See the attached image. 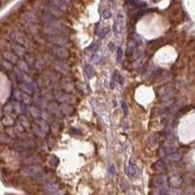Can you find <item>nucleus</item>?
I'll return each instance as SVG.
<instances>
[{"mask_svg": "<svg viewBox=\"0 0 195 195\" xmlns=\"http://www.w3.org/2000/svg\"><path fill=\"white\" fill-rule=\"evenodd\" d=\"M40 21H41V23L44 25V26L55 27V28H57V30H59L61 31L63 30V26L59 23V21H58L55 17H53L52 15H50V14H48L46 12L43 13L41 15Z\"/></svg>", "mask_w": 195, "mask_h": 195, "instance_id": "nucleus-1", "label": "nucleus"}, {"mask_svg": "<svg viewBox=\"0 0 195 195\" xmlns=\"http://www.w3.org/2000/svg\"><path fill=\"white\" fill-rule=\"evenodd\" d=\"M23 174L27 177L37 179L43 175V169L39 165H30L23 170Z\"/></svg>", "mask_w": 195, "mask_h": 195, "instance_id": "nucleus-2", "label": "nucleus"}, {"mask_svg": "<svg viewBox=\"0 0 195 195\" xmlns=\"http://www.w3.org/2000/svg\"><path fill=\"white\" fill-rule=\"evenodd\" d=\"M55 100L57 102H60L61 104H74L76 99L71 95V94L68 93H63V92H59L56 93L55 95Z\"/></svg>", "mask_w": 195, "mask_h": 195, "instance_id": "nucleus-3", "label": "nucleus"}, {"mask_svg": "<svg viewBox=\"0 0 195 195\" xmlns=\"http://www.w3.org/2000/svg\"><path fill=\"white\" fill-rule=\"evenodd\" d=\"M124 30V16L121 12H119L115 19L114 25H113V30L116 35H119L123 32Z\"/></svg>", "mask_w": 195, "mask_h": 195, "instance_id": "nucleus-4", "label": "nucleus"}, {"mask_svg": "<svg viewBox=\"0 0 195 195\" xmlns=\"http://www.w3.org/2000/svg\"><path fill=\"white\" fill-rule=\"evenodd\" d=\"M43 8H44L46 13L50 14V15H52L55 18H60V17L63 16V11H61L59 8H58V7L53 2L45 3L44 6H43Z\"/></svg>", "mask_w": 195, "mask_h": 195, "instance_id": "nucleus-5", "label": "nucleus"}, {"mask_svg": "<svg viewBox=\"0 0 195 195\" xmlns=\"http://www.w3.org/2000/svg\"><path fill=\"white\" fill-rule=\"evenodd\" d=\"M47 41L52 43L53 45L57 47H63L66 48L68 45V41L66 37H63L61 35H57V36H48Z\"/></svg>", "mask_w": 195, "mask_h": 195, "instance_id": "nucleus-6", "label": "nucleus"}, {"mask_svg": "<svg viewBox=\"0 0 195 195\" xmlns=\"http://www.w3.org/2000/svg\"><path fill=\"white\" fill-rule=\"evenodd\" d=\"M52 53L61 60L67 59V58L69 57V55H70L68 50L67 48H63V47H53L52 48Z\"/></svg>", "mask_w": 195, "mask_h": 195, "instance_id": "nucleus-7", "label": "nucleus"}, {"mask_svg": "<svg viewBox=\"0 0 195 195\" xmlns=\"http://www.w3.org/2000/svg\"><path fill=\"white\" fill-rule=\"evenodd\" d=\"M54 68H55V70H57L58 72H60V73H62V74H67L70 70V67L68 64L66 62H63V61L55 62Z\"/></svg>", "mask_w": 195, "mask_h": 195, "instance_id": "nucleus-8", "label": "nucleus"}, {"mask_svg": "<svg viewBox=\"0 0 195 195\" xmlns=\"http://www.w3.org/2000/svg\"><path fill=\"white\" fill-rule=\"evenodd\" d=\"M126 173L130 178H133V179L138 178L140 176V171H139L138 168H137V166L135 165V163L132 162V160L130 161V163L128 165V167L126 169Z\"/></svg>", "mask_w": 195, "mask_h": 195, "instance_id": "nucleus-9", "label": "nucleus"}, {"mask_svg": "<svg viewBox=\"0 0 195 195\" xmlns=\"http://www.w3.org/2000/svg\"><path fill=\"white\" fill-rule=\"evenodd\" d=\"M47 111L51 114H54V115H61L62 114L60 104L57 102H50L47 106Z\"/></svg>", "mask_w": 195, "mask_h": 195, "instance_id": "nucleus-10", "label": "nucleus"}, {"mask_svg": "<svg viewBox=\"0 0 195 195\" xmlns=\"http://www.w3.org/2000/svg\"><path fill=\"white\" fill-rule=\"evenodd\" d=\"M43 190H44L48 195H51L53 193H55L56 191L60 190V185L55 183H46L43 186Z\"/></svg>", "mask_w": 195, "mask_h": 195, "instance_id": "nucleus-11", "label": "nucleus"}, {"mask_svg": "<svg viewBox=\"0 0 195 195\" xmlns=\"http://www.w3.org/2000/svg\"><path fill=\"white\" fill-rule=\"evenodd\" d=\"M23 19L28 25H34L36 21H37V17H36V15L33 12H30V11H27V12L24 13Z\"/></svg>", "mask_w": 195, "mask_h": 195, "instance_id": "nucleus-12", "label": "nucleus"}, {"mask_svg": "<svg viewBox=\"0 0 195 195\" xmlns=\"http://www.w3.org/2000/svg\"><path fill=\"white\" fill-rule=\"evenodd\" d=\"M41 31L44 33V34H47L48 36H57V35H61V30H57L55 27H51V26H43Z\"/></svg>", "mask_w": 195, "mask_h": 195, "instance_id": "nucleus-13", "label": "nucleus"}, {"mask_svg": "<svg viewBox=\"0 0 195 195\" xmlns=\"http://www.w3.org/2000/svg\"><path fill=\"white\" fill-rule=\"evenodd\" d=\"M12 50H13V53L15 54L17 57H20V58H23V57H26V51H25V48L24 46H21L20 44H13L12 45Z\"/></svg>", "mask_w": 195, "mask_h": 195, "instance_id": "nucleus-14", "label": "nucleus"}, {"mask_svg": "<svg viewBox=\"0 0 195 195\" xmlns=\"http://www.w3.org/2000/svg\"><path fill=\"white\" fill-rule=\"evenodd\" d=\"M11 38L15 41L17 44H20L21 46L25 45V37L23 36V34H21V32L19 31H12L11 33Z\"/></svg>", "mask_w": 195, "mask_h": 195, "instance_id": "nucleus-15", "label": "nucleus"}, {"mask_svg": "<svg viewBox=\"0 0 195 195\" xmlns=\"http://www.w3.org/2000/svg\"><path fill=\"white\" fill-rule=\"evenodd\" d=\"M3 60L9 62L11 63H18V62H19L18 57L13 52H8V51L3 52Z\"/></svg>", "mask_w": 195, "mask_h": 195, "instance_id": "nucleus-16", "label": "nucleus"}, {"mask_svg": "<svg viewBox=\"0 0 195 195\" xmlns=\"http://www.w3.org/2000/svg\"><path fill=\"white\" fill-rule=\"evenodd\" d=\"M12 105H13V109L15 111L17 114H21L24 111H25V108H26V104H24L23 103L21 102H18V100H14L13 103H11Z\"/></svg>", "mask_w": 195, "mask_h": 195, "instance_id": "nucleus-17", "label": "nucleus"}, {"mask_svg": "<svg viewBox=\"0 0 195 195\" xmlns=\"http://www.w3.org/2000/svg\"><path fill=\"white\" fill-rule=\"evenodd\" d=\"M30 113L31 114V116L36 119V120H39L42 118V111L41 109H39V107L37 106H30Z\"/></svg>", "mask_w": 195, "mask_h": 195, "instance_id": "nucleus-18", "label": "nucleus"}, {"mask_svg": "<svg viewBox=\"0 0 195 195\" xmlns=\"http://www.w3.org/2000/svg\"><path fill=\"white\" fill-rule=\"evenodd\" d=\"M167 184V177L166 176H158L154 179V185L157 187V188H160L161 186Z\"/></svg>", "mask_w": 195, "mask_h": 195, "instance_id": "nucleus-19", "label": "nucleus"}, {"mask_svg": "<svg viewBox=\"0 0 195 195\" xmlns=\"http://www.w3.org/2000/svg\"><path fill=\"white\" fill-rule=\"evenodd\" d=\"M21 89L23 92L26 93L27 95H32L34 93V89H35V84H26V83H23L21 86Z\"/></svg>", "mask_w": 195, "mask_h": 195, "instance_id": "nucleus-20", "label": "nucleus"}, {"mask_svg": "<svg viewBox=\"0 0 195 195\" xmlns=\"http://www.w3.org/2000/svg\"><path fill=\"white\" fill-rule=\"evenodd\" d=\"M175 148L173 147H161L158 150V155L163 157V156H170L171 154L175 153Z\"/></svg>", "mask_w": 195, "mask_h": 195, "instance_id": "nucleus-21", "label": "nucleus"}, {"mask_svg": "<svg viewBox=\"0 0 195 195\" xmlns=\"http://www.w3.org/2000/svg\"><path fill=\"white\" fill-rule=\"evenodd\" d=\"M60 108H61L62 114H64V115H70L74 111L73 107H72L70 104H61Z\"/></svg>", "mask_w": 195, "mask_h": 195, "instance_id": "nucleus-22", "label": "nucleus"}, {"mask_svg": "<svg viewBox=\"0 0 195 195\" xmlns=\"http://www.w3.org/2000/svg\"><path fill=\"white\" fill-rule=\"evenodd\" d=\"M84 74L88 79L93 78V76L95 75V69H94V67L91 66V64L88 63L84 67Z\"/></svg>", "mask_w": 195, "mask_h": 195, "instance_id": "nucleus-23", "label": "nucleus"}, {"mask_svg": "<svg viewBox=\"0 0 195 195\" xmlns=\"http://www.w3.org/2000/svg\"><path fill=\"white\" fill-rule=\"evenodd\" d=\"M32 132L37 137H39V138H45L46 135H47L36 123L32 125Z\"/></svg>", "mask_w": 195, "mask_h": 195, "instance_id": "nucleus-24", "label": "nucleus"}, {"mask_svg": "<svg viewBox=\"0 0 195 195\" xmlns=\"http://www.w3.org/2000/svg\"><path fill=\"white\" fill-rule=\"evenodd\" d=\"M17 67L21 70L23 71L24 73H27L28 72V63L26 62V60H19L18 63H17Z\"/></svg>", "mask_w": 195, "mask_h": 195, "instance_id": "nucleus-25", "label": "nucleus"}, {"mask_svg": "<svg viewBox=\"0 0 195 195\" xmlns=\"http://www.w3.org/2000/svg\"><path fill=\"white\" fill-rule=\"evenodd\" d=\"M36 124H37L46 134L49 133V131H50V126H49L48 122H46L45 120H43V119H39V120H36Z\"/></svg>", "mask_w": 195, "mask_h": 195, "instance_id": "nucleus-26", "label": "nucleus"}, {"mask_svg": "<svg viewBox=\"0 0 195 195\" xmlns=\"http://www.w3.org/2000/svg\"><path fill=\"white\" fill-rule=\"evenodd\" d=\"M153 169L158 171V172H163L166 169V162L164 160H158L154 165H153Z\"/></svg>", "mask_w": 195, "mask_h": 195, "instance_id": "nucleus-27", "label": "nucleus"}, {"mask_svg": "<svg viewBox=\"0 0 195 195\" xmlns=\"http://www.w3.org/2000/svg\"><path fill=\"white\" fill-rule=\"evenodd\" d=\"M53 3L59 8L61 11L64 12L67 10V2L63 1V0H55V1H53Z\"/></svg>", "mask_w": 195, "mask_h": 195, "instance_id": "nucleus-28", "label": "nucleus"}, {"mask_svg": "<svg viewBox=\"0 0 195 195\" xmlns=\"http://www.w3.org/2000/svg\"><path fill=\"white\" fill-rule=\"evenodd\" d=\"M14 122H15V119L12 118L11 116H9V115H5V116L2 118V124L5 125L7 128L10 127L11 125H13Z\"/></svg>", "mask_w": 195, "mask_h": 195, "instance_id": "nucleus-29", "label": "nucleus"}, {"mask_svg": "<svg viewBox=\"0 0 195 195\" xmlns=\"http://www.w3.org/2000/svg\"><path fill=\"white\" fill-rule=\"evenodd\" d=\"M13 111H14V109H13V105L11 103L5 104V106L3 107V113L5 115H9V116H11V115L13 114Z\"/></svg>", "mask_w": 195, "mask_h": 195, "instance_id": "nucleus-30", "label": "nucleus"}, {"mask_svg": "<svg viewBox=\"0 0 195 195\" xmlns=\"http://www.w3.org/2000/svg\"><path fill=\"white\" fill-rule=\"evenodd\" d=\"M170 183H171L172 186H174V187H178V186H179V184H180V183H182V179H180V178H179V177L175 176V177L171 178V179H170Z\"/></svg>", "mask_w": 195, "mask_h": 195, "instance_id": "nucleus-31", "label": "nucleus"}, {"mask_svg": "<svg viewBox=\"0 0 195 195\" xmlns=\"http://www.w3.org/2000/svg\"><path fill=\"white\" fill-rule=\"evenodd\" d=\"M31 102V98L30 95H27L26 93L23 92V95H21V103H23L24 104L27 105V104H30Z\"/></svg>", "mask_w": 195, "mask_h": 195, "instance_id": "nucleus-32", "label": "nucleus"}, {"mask_svg": "<svg viewBox=\"0 0 195 195\" xmlns=\"http://www.w3.org/2000/svg\"><path fill=\"white\" fill-rule=\"evenodd\" d=\"M117 50V54H116V62L118 63H122V60H123V50L120 46H117L116 48Z\"/></svg>", "mask_w": 195, "mask_h": 195, "instance_id": "nucleus-33", "label": "nucleus"}, {"mask_svg": "<svg viewBox=\"0 0 195 195\" xmlns=\"http://www.w3.org/2000/svg\"><path fill=\"white\" fill-rule=\"evenodd\" d=\"M159 189V195H170V188L168 186V183L161 186Z\"/></svg>", "mask_w": 195, "mask_h": 195, "instance_id": "nucleus-34", "label": "nucleus"}, {"mask_svg": "<svg viewBox=\"0 0 195 195\" xmlns=\"http://www.w3.org/2000/svg\"><path fill=\"white\" fill-rule=\"evenodd\" d=\"M19 122L20 123L23 125L25 128H28L30 126V121H28L27 119H26V116H24V115H21V116L20 117V119H19Z\"/></svg>", "mask_w": 195, "mask_h": 195, "instance_id": "nucleus-35", "label": "nucleus"}, {"mask_svg": "<svg viewBox=\"0 0 195 195\" xmlns=\"http://www.w3.org/2000/svg\"><path fill=\"white\" fill-rule=\"evenodd\" d=\"M109 32V28H108L107 26H104L100 30V33H99V36L100 38H104L105 36L107 35V33Z\"/></svg>", "mask_w": 195, "mask_h": 195, "instance_id": "nucleus-36", "label": "nucleus"}, {"mask_svg": "<svg viewBox=\"0 0 195 195\" xmlns=\"http://www.w3.org/2000/svg\"><path fill=\"white\" fill-rule=\"evenodd\" d=\"M59 162H60L59 158L54 155V156L51 157V159H50V161H49V164H50V166H51V167L56 168L57 166H58V164H59Z\"/></svg>", "mask_w": 195, "mask_h": 195, "instance_id": "nucleus-37", "label": "nucleus"}, {"mask_svg": "<svg viewBox=\"0 0 195 195\" xmlns=\"http://www.w3.org/2000/svg\"><path fill=\"white\" fill-rule=\"evenodd\" d=\"M42 119L43 120H45L46 122H52L53 121V118L51 116V113H49L48 111H42Z\"/></svg>", "mask_w": 195, "mask_h": 195, "instance_id": "nucleus-38", "label": "nucleus"}, {"mask_svg": "<svg viewBox=\"0 0 195 195\" xmlns=\"http://www.w3.org/2000/svg\"><path fill=\"white\" fill-rule=\"evenodd\" d=\"M1 66L4 69L6 70H12L13 69V63L7 62L5 60H2V63H1Z\"/></svg>", "mask_w": 195, "mask_h": 195, "instance_id": "nucleus-39", "label": "nucleus"}, {"mask_svg": "<svg viewBox=\"0 0 195 195\" xmlns=\"http://www.w3.org/2000/svg\"><path fill=\"white\" fill-rule=\"evenodd\" d=\"M98 49H99V44H98V43H92V44L90 46H88V48L86 49V51L91 52V53H95Z\"/></svg>", "mask_w": 195, "mask_h": 195, "instance_id": "nucleus-40", "label": "nucleus"}, {"mask_svg": "<svg viewBox=\"0 0 195 195\" xmlns=\"http://www.w3.org/2000/svg\"><path fill=\"white\" fill-rule=\"evenodd\" d=\"M116 175V169H115L114 164H110L109 167H108V176L110 178H113Z\"/></svg>", "mask_w": 195, "mask_h": 195, "instance_id": "nucleus-41", "label": "nucleus"}, {"mask_svg": "<svg viewBox=\"0 0 195 195\" xmlns=\"http://www.w3.org/2000/svg\"><path fill=\"white\" fill-rule=\"evenodd\" d=\"M26 163H27V164H36V163H38L39 162V159L38 158H35V156H30L28 158H26V159H25L24 160Z\"/></svg>", "mask_w": 195, "mask_h": 195, "instance_id": "nucleus-42", "label": "nucleus"}, {"mask_svg": "<svg viewBox=\"0 0 195 195\" xmlns=\"http://www.w3.org/2000/svg\"><path fill=\"white\" fill-rule=\"evenodd\" d=\"M14 129H15V131H16V134H19V133H23L24 132V130H25V127L21 125L20 122H16V124H15V127H14Z\"/></svg>", "mask_w": 195, "mask_h": 195, "instance_id": "nucleus-43", "label": "nucleus"}, {"mask_svg": "<svg viewBox=\"0 0 195 195\" xmlns=\"http://www.w3.org/2000/svg\"><path fill=\"white\" fill-rule=\"evenodd\" d=\"M14 132H16L15 131V129H13V128H10V127H8L6 129V135L8 136V137H10V138H15L16 137V133H14Z\"/></svg>", "mask_w": 195, "mask_h": 195, "instance_id": "nucleus-44", "label": "nucleus"}, {"mask_svg": "<svg viewBox=\"0 0 195 195\" xmlns=\"http://www.w3.org/2000/svg\"><path fill=\"white\" fill-rule=\"evenodd\" d=\"M21 80L24 81V83H26V84H34L33 83V80H32V78L30 76H28L26 73L24 74L23 78H21Z\"/></svg>", "mask_w": 195, "mask_h": 195, "instance_id": "nucleus-45", "label": "nucleus"}, {"mask_svg": "<svg viewBox=\"0 0 195 195\" xmlns=\"http://www.w3.org/2000/svg\"><path fill=\"white\" fill-rule=\"evenodd\" d=\"M182 154H179V153H177V152H175V153H173V154H171L170 155V159L172 160V161H179L180 159H182Z\"/></svg>", "mask_w": 195, "mask_h": 195, "instance_id": "nucleus-46", "label": "nucleus"}, {"mask_svg": "<svg viewBox=\"0 0 195 195\" xmlns=\"http://www.w3.org/2000/svg\"><path fill=\"white\" fill-rule=\"evenodd\" d=\"M1 142H3V143H6V144H10L13 141H12V138H10V137H8V136H2L1 137Z\"/></svg>", "mask_w": 195, "mask_h": 195, "instance_id": "nucleus-47", "label": "nucleus"}, {"mask_svg": "<svg viewBox=\"0 0 195 195\" xmlns=\"http://www.w3.org/2000/svg\"><path fill=\"white\" fill-rule=\"evenodd\" d=\"M121 106H122V109H123V113L125 116H127L128 113H129V107H128V104L126 102H122L121 103Z\"/></svg>", "mask_w": 195, "mask_h": 195, "instance_id": "nucleus-48", "label": "nucleus"}, {"mask_svg": "<svg viewBox=\"0 0 195 195\" xmlns=\"http://www.w3.org/2000/svg\"><path fill=\"white\" fill-rule=\"evenodd\" d=\"M103 17L104 19H109L111 17V12L109 10H104L103 11Z\"/></svg>", "mask_w": 195, "mask_h": 195, "instance_id": "nucleus-49", "label": "nucleus"}, {"mask_svg": "<svg viewBox=\"0 0 195 195\" xmlns=\"http://www.w3.org/2000/svg\"><path fill=\"white\" fill-rule=\"evenodd\" d=\"M130 4H132L134 6H139V7H142V6H146V2H142V1H138V2H136V1H132V2H130Z\"/></svg>", "mask_w": 195, "mask_h": 195, "instance_id": "nucleus-50", "label": "nucleus"}, {"mask_svg": "<svg viewBox=\"0 0 195 195\" xmlns=\"http://www.w3.org/2000/svg\"><path fill=\"white\" fill-rule=\"evenodd\" d=\"M26 62L27 63H30V64H33V62H34V60H33V58H31V57H30V56H26Z\"/></svg>", "mask_w": 195, "mask_h": 195, "instance_id": "nucleus-51", "label": "nucleus"}, {"mask_svg": "<svg viewBox=\"0 0 195 195\" xmlns=\"http://www.w3.org/2000/svg\"><path fill=\"white\" fill-rule=\"evenodd\" d=\"M108 49H109L111 52L114 51V49H115V44H114V43H112V42L108 43Z\"/></svg>", "mask_w": 195, "mask_h": 195, "instance_id": "nucleus-52", "label": "nucleus"}]
</instances>
